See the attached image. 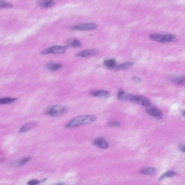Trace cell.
<instances>
[{
	"mask_svg": "<svg viewBox=\"0 0 185 185\" xmlns=\"http://www.w3.org/2000/svg\"><path fill=\"white\" fill-rule=\"evenodd\" d=\"M96 116L93 115L79 116L70 121L66 126L67 128H75L84 125H89L96 120Z\"/></svg>",
	"mask_w": 185,
	"mask_h": 185,
	"instance_id": "obj_1",
	"label": "cell"
},
{
	"mask_svg": "<svg viewBox=\"0 0 185 185\" xmlns=\"http://www.w3.org/2000/svg\"><path fill=\"white\" fill-rule=\"evenodd\" d=\"M152 40L155 41L165 43L169 42H176L178 39L175 35L173 34H154L150 36Z\"/></svg>",
	"mask_w": 185,
	"mask_h": 185,
	"instance_id": "obj_2",
	"label": "cell"
},
{
	"mask_svg": "<svg viewBox=\"0 0 185 185\" xmlns=\"http://www.w3.org/2000/svg\"><path fill=\"white\" fill-rule=\"evenodd\" d=\"M69 111V107L65 105H56L47 110L46 114L53 117H58Z\"/></svg>",
	"mask_w": 185,
	"mask_h": 185,
	"instance_id": "obj_3",
	"label": "cell"
},
{
	"mask_svg": "<svg viewBox=\"0 0 185 185\" xmlns=\"http://www.w3.org/2000/svg\"><path fill=\"white\" fill-rule=\"evenodd\" d=\"M67 49V47L65 46H53L50 47L42 51L41 54L46 55L48 54H61L65 53Z\"/></svg>",
	"mask_w": 185,
	"mask_h": 185,
	"instance_id": "obj_4",
	"label": "cell"
},
{
	"mask_svg": "<svg viewBox=\"0 0 185 185\" xmlns=\"http://www.w3.org/2000/svg\"><path fill=\"white\" fill-rule=\"evenodd\" d=\"M129 101L139 104L143 106L148 107L151 105V102L147 98L141 96H136L133 94L131 95Z\"/></svg>",
	"mask_w": 185,
	"mask_h": 185,
	"instance_id": "obj_5",
	"label": "cell"
},
{
	"mask_svg": "<svg viewBox=\"0 0 185 185\" xmlns=\"http://www.w3.org/2000/svg\"><path fill=\"white\" fill-rule=\"evenodd\" d=\"M97 28V26L95 23H81L72 27V29L79 31H88L95 30Z\"/></svg>",
	"mask_w": 185,
	"mask_h": 185,
	"instance_id": "obj_6",
	"label": "cell"
},
{
	"mask_svg": "<svg viewBox=\"0 0 185 185\" xmlns=\"http://www.w3.org/2000/svg\"><path fill=\"white\" fill-rule=\"evenodd\" d=\"M98 53H99V51L97 49H88V50H85V51H80L77 54V56L80 57L91 58L97 55Z\"/></svg>",
	"mask_w": 185,
	"mask_h": 185,
	"instance_id": "obj_7",
	"label": "cell"
},
{
	"mask_svg": "<svg viewBox=\"0 0 185 185\" xmlns=\"http://www.w3.org/2000/svg\"><path fill=\"white\" fill-rule=\"evenodd\" d=\"M146 110L149 115L155 117L157 119H161L163 117L162 111L156 107H149Z\"/></svg>",
	"mask_w": 185,
	"mask_h": 185,
	"instance_id": "obj_8",
	"label": "cell"
},
{
	"mask_svg": "<svg viewBox=\"0 0 185 185\" xmlns=\"http://www.w3.org/2000/svg\"><path fill=\"white\" fill-rule=\"evenodd\" d=\"M134 65V62H125V63L118 65H116L115 67H114L111 70H114V71H120V70H128L129 68H130L131 67H132Z\"/></svg>",
	"mask_w": 185,
	"mask_h": 185,
	"instance_id": "obj_9",
	"label": "cell"
},
{
	"mask_svg": "<svg viewBox=\"0 0 185 185\" xmlns=\"http://www.w3.org/2000/svg\"><path fill=\"white\" fill-rule=\"evenodd\" d=\"M93 144L99 148L107 149L109 147V143L105 139L98 138L93 141Z\"/></svg>",
	"mask_w": 185,
	"mask_h": 185,
	"instance_id": "obj_10",
	"label": "cell"
},
{
	"mask_svg": "<svg viewBox=\"0 0 185 185\" xmlns=\"http://www.w3.org/2000/svg\"><path fill=\"white\" fill-rule=\"evenodd\" d=\"M131 94L125 92L123 90L120 89L118 92L117 98L120 101H121L128 102V101H130V98L131 97Z\"/></svg>",
	"mask_w": 185,
	"mask_h": 185,
	"instance_id": "obj_11",
	"label": "cell"
},
{
	"mask_svg": "<svg viewBox=\"0 0 185 185\" xmlns=\"http://www.w3.org/2000/svg\"><path fill=\"white\" fill-rule=\"evenodd\" d=\"M91 94L96 97L101 99H107L110 96V92L105 90H97L91 92Z\"/></svg>",
	"mask_w": 185,
	"mask_h": 185,
	"instance_id": "obj_12",
	"label": "cell"
},
{
	"mask_svg": "<svg viewBox=\"0 0 185 185\" xmlns=\"http://www.w3.org/2000/svg\"><path fill=\"white\" fill-rule=\"evenodd\" d=\"M157 169L155 167H148L142 169L140 171V173L143 175L153 176L157 173Z\"/></svg>",
	"mask_w": 185,
	"mask_h": 185,
	"instance_id": "obj_13",
	"label": "cell"
},
{
	"mask_svg": "<svg viewBox=\"0 0 185 185\" xmlns=\"http://www.w3.org/2000/svg\"><path fill=\"white\" fill-rule=\"evenodd\" d=\"M47 69L51 72H56L61 69L63 67V65L58 63H48L46 66Z\"/></svg>",
	"mask_w": 185,
	"mask_h": 185,
	"instance_id": "obj_14",
	"label": "cell"
},
{
	"mask_svg": "<svg viewBox=\"0 0 185 185\" xmlns=\"http://www.w3.org/2000/svg\"><path fill=\"white\" fill-rule=\"evenodd\" d=\"M36 126H37V124L35 122H28L27 124H25L20 128V133H26L29 130H32L33 128H35Z\"/></svg>",
	"mask_w": 185,
	"mask_h": 185,
	"instance_id": "obj_15",
	"label": "cell"
},
{
	"mask_svg": "<svg viewBox=\"0 0 185 185\" xmlns=\"http://www.w3.org/2000/svg\"><path fill=\"white\" fill-rule=\"evenodd\" d=\"M39 5L42 8H51L55 5V2L53 0H41Z\"/></svg>",
	"mask_w": 185,
	"mask_h": 185,
	"instance_id": "obj_16",
	"label": "cell"
},
{
	"mask_svg": "<svg viewBox=\"0 0 185 185\" xmlns=\"http://www.w3.org/2000/svg\"><path fill=\"white\" fill-rule=\"evenodd\" d=\"M17 100L16 98L7 97L0 98V105H7L10 104Z\"/></svg>",
	"mask_w": 185,
	"mask_h": 185,
	"instance_id": "obj_17",
	"label": "cell"
},
{
	"mask_svg": "<svg viewBox=\"0 0 185 185\" xmlns=\"http://www.w3.org/2000/svg\"><path fill=\"white\" fill-rule=\"evenodd\" d=\"M176 174H177L175 171H166V173L163 174L162 176H161L158 178V180H162L166 178H170L175 176Z\"/></svg>",
	"mask_w": 185,
	"mask_h": 185,
	"instance_id": "obj_18",
	"label": "cell"
},
{
	"mask_svg": "<svg viewBox=\"0 0 185 185\" xmlns=\"http://www.w3.org/2000/svg\"><path fill=\"white\" fill-rule=\"evenodd\" d=\"M172 81H173V82L177 84L184 85L185 82V76L184 75L176 76L172 79Z\"/></svg>",
	"mask_w": 185,
	"mask_h": 185,
	"instance_id": "obj_19",
	"label": "cell"
},
{
	"mask_svg": "<svg viewBox=\"0 0 185 185\" xmlns=\"http://www.w3.org/2000/svg\"><path fill=\"white\" fill-rule=\"evenodd\" d=\"M104 65L105 67L109 68L110 70H111L112 68H113L114 67L116 66V61L115 59H110L105 61L104 62Z\"/></svg>",
	"mask_w": 185,
	"mask_h": 185,
	"instance_id": "obj_20",
	"label": "cell"
},
{
	"mask_svg": "<svg viewBox=\"0 0 185 185\" xmlns=\"http://www.w3.org/2000/svg\"><path fill=\"white\" fill-rule=\"evenodd\" d=\"M68 43L70 46L73 47H80L82 46L81 42L76 38L69 40L68 41Z\"/></svg>",
	"mask_w": 185,
	"mask_h": 185,
	"instance_id": "obj_21",
	"label": "cell"
},
{
	"mask_svg": "<svg viewBox=\"0 0 185 185\" xmlns=\"http://www.w3.org/2000/svg\"><path fill=\"white\" fill-rule=\"evenodd\" d=\"M13 5L4 0H0V8H11Z\"/></svg>",
	"mask_w": 185,
	"mask_h": 185,
	"instance_id": "obj_22",
	"label": "cell"
},
{
	"mask_svg": "<svg viewBox=\"0 0 185 185\" xmlns=\"http://www.w3.org/2000/svg\"><path fill=\"white\" fill-rule=\"evenodd\" d=\"M31 160V157H26V158H24L23 159H21V160H19V161H18L16 163V164H15L16 166L19 167L23 166L25 163L29 162Z\"/></svg>",
	"mask_w": 185,
	"mask_h": 185,
	"instance_id": "obj_23",
	"label": "cell"
},
{
	"mask_svg": "<svg viewBox=\"0 0 185 185\" xmlns=\"http://www.w3.org/2000/svg\"><path fill=\"white\" fill-rule=\"evenodd\" d=\"M109 125L110 126H112V127H119V126H120V124L118 121L115 120L112 121L111 122H110Z\"/></svg>",
	"mask_w": 185,
	"mask_h": 185,
	"instance_id": "obj_24",
	"label": "cell"
},
{
	"mask_svg": "<svg viewBox=\"0 0 185 185\" xmlns=\"http://www.w3.org/2000/svg\"><path fill=\"white\" fill-rule=\"evenodd\" d=\"M40 184V181L37 180H32L27 182L28 185H37Z\"/></svg>",
	"mask_w": 185,
	"mask_h": 185,
	"instance_id": "obj_25",
	"label": "cell"
},
{
	"mask_svg": "<svg viewBox=\"0 0 185 185\" xmlns=\"http://www.w3.org/2000/svg\"><path fill=\"white\" fill-rule=\"evenodd\" d=\"M133 81L136 84H139V83H141L142 81V80L141 78H139L138 76H134L133 78Z\"/></svg>",
	"mask_w": 185,
	"mask_h": 185,
	"instance_id": "obj_26",
	"label": "cell"
},
{
	"mask_svg": "<svg viewBox=\"0 0 185 185\" xmlns=\"http://www.w3.org/2000/svg\"><path fill=\"white\" fill-rule=\"evenodd\" d=\"M179 149L181 151H182V152H185V147L184 144H181L179 146Z\"/></svg>",
	"mask_w": 185,
	"mask_h": 185,
	"instance_id": "obj_27",
	"label": "cell"
},
{
	"mask_svg": "<svg viewBox=\"0 0 185 185\" xmlns=\"http://www.w3.org/2000/svg\"><path fill=\"white\" fill-rule=\"evenodd\" d=\"M64 185V184L63 182H60V183H58L57 185Z\"/></svg>",
	"mask_w": 185,
	"mask_h": 185,
	"instance_id": "obj_28",
	"label": "cell"
}]
</instances>
